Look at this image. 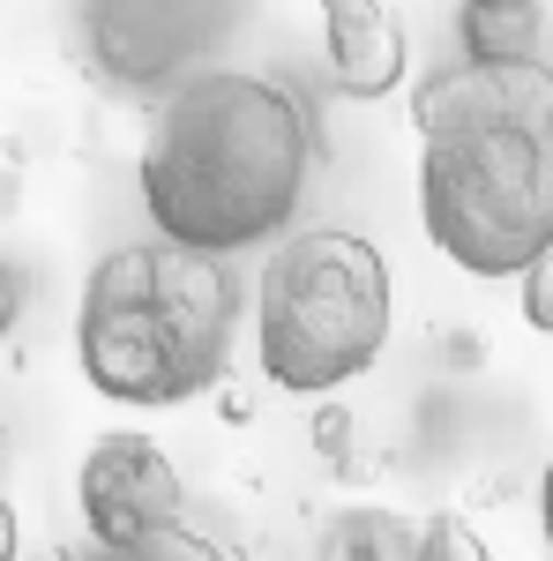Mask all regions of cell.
Instances as JSON below:
<instances>
[{"mask_svg":"<svg viewBox=\"0 0 553 561\" xmlns=\"http://www.w3.org/2000/svg\"><path fill=\"white\" fill-rule=\"evenodd\" d=\"M419 225L471 277H523L553 255V68L457 60L412 90Z\"/></svg>","mask_w":553,"mask_h":561,"instance_id":"obj_1","label":"cell"},{"mask_svg":"<svg viewBox=\"0 0 553 561\" xmlns=\"http://www.w3.org/2000/svg\"><path fill=\"white\" fill-rule=\"evenodd\" d=\"M142 210L158 240L195 255H247L277 240L314 180L307 105L269 76L210 68L180 83L142 142Z\"/></svg>","mask_w":553,"mask_h":561,"instance_id":"obj_2","label":"cell"},{"mask_svg":"<svg viewBox=\"0 0 553 561\" xmlns=\"http://www.w3.org/2000/svg\"><path fill=\"white\" fill-rule=\"evenodd\" d=\"M240 293L224 255L180 240H135L90 270L76 314L83 382L113 404H187L224 375Z\"/></svg>","mask_w":553,"mask_h":561,"instance_id":"obj_3","label":"cell"},{"mask_svg":"<svg viewBox=\"0 0 553 561\" xmlns=\"http://www.w3.org/2000/svg\"><path fill=\"white\" fill-rule=\"evenodd\" d=\"M389 345V262L375 240L314 225L262 262L255 352L262 375L292 397L359 382Z\"/></svg>","mask_w":553,"mask_h":561,"instance_id":"obj_4","label":"cell"},{"mask_svg":"<svg viewBox=\"0 0 553 561\" xmlns=\"http://www.w3.org/2000/svg\"><path fill=\"white\" fill-rule=\"evenodd\" d=\"M255 0H83V45L113 90H180L210 76L217 45L247 23Z\"/></svg>","mask_w":553,"mask_h":561,"instance_id":"obj_5","label":"cell"},{"mask_svg":"<svg viewBox=\"0 0 553 561\" xmlns=\"http://www.w3.org/2000/svg\"><path fill=\"white\" fill-rule=\"evenodd\" d=\"M76 502H83L90 547H135V539L180 531L187 486L150 434H97L76 472Z\"/></svg>","mask_w":553,"mask_h":561,"instance_id":"obj_6","label":"cell"},{"mask_svg":"<svg viewBox=\"0 0 553 561\" xmlns=\"http://www.w3.org/2000/svg\"><path fill=\"white\" fill-rule=\"evenodd\" d=\"M322 53L344 98H389L404 83V23L382 0H322Z\"/></svg>","mask_w":553,"mask_h":561,"instance_id":"obj_7","label":"cell"},{"mask_svg":"<svg viewBox=\"0 0 553 561\" xmlns=\"http://www.w3.org/2000/svg\"><path fill=\"white\" fill-rule=\"evenodd\" d=\"M464 60H539L546 0H464Z\"/></svg>","mask_w":553,"mask_h":561,"instance_id":"obj_8","label":"cell"},{"mask_svg":"<svg viewBox=\"0 0 553 561\" xmlns=\"http://www.w3.org/2000/svg\"><path fill=\"white\" fill-rule=\"evenodd\" d=\"M314 561H419V531H404L389 510H352L322 531Z\"/></svg>","mask_w":553,"mask_h":561,"instance_id":"obj_9","label":"cell"},{"mask_svg":"<svg viewBox=\"0 0 553 561\" xmlns=\"http://www.w3.org/2000/svg\"><path fill=\"white\" fill-rule=\"evenodd\" d=\"M83 561H224V547L180 524V531H158V539H135V547H90Z\"/></svg>","mask_w":553,"mask_h":561,"instance_id":"obj_10","label":"cell"},{"mask_svg":"<svg viewBox=\"0 0 553 561\" xmlns=\"http://www.w3.org/2000/svg\"><path fill=\"white\" fill-rule=\"evenodd\" d=\"M419 561H494V554H486V539L464 517H434V524H419Z\"/></svg>","mask_w":553,"mask_h":561,"instance_id":"obj_11","label":"cell"},{"mask_svg":"<svg viewBox=\"0 0 553 561\" xmlns=\"http://www.w3.org/2000/svg\"><path fill=\"white\" fill-rule=\"evenodd\" d=\"M523 322H531V330H546V337H553V255L523 270Z\"/></svg>","mask_w":553,"mask_h":561,"instance_id":"obj_12","label":"cell"},{"mask_svg":"<svg viewBox=\"0 0 553 561\" xmlns=\"http://www.w3.org/2000/svg\"><path fill=\"white\" fill-rule=\"evenodd\" d=\"M539 524H546V547H553V465H546V479H539Z\"/></svg>","mask_w":553,"mask_h":561,"instance_id":"obj_13","label":"cell"}]
</instances>
